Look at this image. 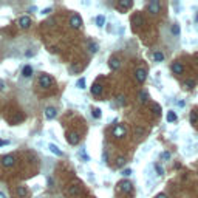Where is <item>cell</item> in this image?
<instances>
[{"mask_svg":"<svg viewBox=\"0 0 198 198\" xmlns=\"http://www.w3.org/2000/svg\"><path fill=\"white\" fill-rule=\"evenodd\" d=\"M147 9H149V12L152 16H156L161 11V2H160V0H152V2H149Z\"/></svg>","mask_w":198,"mask_h":198,"instance_id":"1","label":"cell"},{"mask_svg":"<svg viewBox=\"0 0 198 198\" xmlns=\"http://www.w3.org/2000/svg\"><path fill=\"white\" fill-rule=\"evenodd\" d=\"M112 133H113V136H115L116 139H121V138H124V136H125L127 130H125V127L122 125V124H116V125L113 127Z\"/></svg>","mask_w":198,"mask_h":198,"instance_id":"2","label":"cell"},{"mask_svg":"<svg viewBox=\"0 0 198 198\" xmlns=\"http://www.w3.org/2000/svg\"><path fill=\"white\" fill-rule=\"evenodd\" d=\"M53 84V79L51 76H48V74H40V78H39V85L42 87V88H50Z\"/></svg>","mask_w":198,"mask_h":198,"instance_id":"3","label":"cell"},{"mask_svg":"<svg viewBox=\"0 0 198 198\" xmlns=\"http://www.w3.org/2000/svg\"><path fill=\"white\" fill-rule=\"evenodd\" d=\"M70 26H71V28H74V30H78V28L82 26V19H81L79 14H73L70 17Z\"/></svg>","mask_w":198,"mask_h":198,"instance_id":"4","label":"cell"},{"mask_svg":"<svg viewBox=\"0 0 198 198\" xmlns=\"http://www.w3.org/2000/svg\"><path fill=\"white\" fill-rule=\"evenodd\" d=\"M135 78H136V81H138L139 84H142V82L146 81V78H147V71L144 70V68H136Z\"/></svg>","mask_w":198,"mask_h":198,"instance_id":"5","label":"cell"},{"mask_svg":"<svg viewBox=\"0 0 198 198\" xmlns=\"http://www.w3.org/2000/svg\"><path fill=\"white\" fill-rule=\"evenodd\" d=\"M14 162H16V156H14V155H5L3 158H2V164H3L5 167L14 166Z\"/></svg>","mask_w":198,"mask_h":198,"instance_id":"6","label":"cell"},{"mask_svg":"<svg viewBox=\"0 0 198 198\" xmlns=\"http://www.w3.org/2000/svg\"><path fill=\"white\" fill-rule=\"evenodd\" d=\"M19 26L22 30H28L30 26H31V19L28 16H23V17H20L19 19Z\"/></svg>","mask_w":198,"mask_h":198,"instance_id":"7","label":"cell"},{"mask_svg":"<svg viewBox=\"0 0 198 198\" xmlns=\"http://www.w3.org/2000/svg\"><path fill=\"white\" fill-rule=\"evenodd\" d=\"M67 141L70 142L71 146H76L78 142H79V135L76 132H70V133L67 135Z\"/></svg>","mask_w":198,"mask_h":198,"instance_id":"8","label":"cell"},{"mask_svg":"<svg viewBox=\"0 0 198 198\" xmlns=\"http://www.w3.org/2000/svg\"><path fill=\"white\" fill-rule=\"evenodd\" d=\"M44 113H45L46 119H54V118H56V115H57V110L54 107H46Z\"/></svg>","mask_w":198,"mask_h":198,"instance_id":"9","label":"cell"},{"mask_svg":"<svg viewBox=\"0 0 198 198\" xmlns=\"http://www.w3.org/2000/svg\"><path fill=\"white\" fill-rule=\"evenodd\" d=\"M119 186H121V190H122L124 194H130V192H132V189H133V186H132V183H130V181H122Z\"/></svg>","mask_w":198,"mask_h":198,"instance_id":"10","label":"cell"},{"mask_svg":"<svg viewBox=\"0 0 198 198\" xmlns=\"http://www.w3.org/2000/svg\"><path fill=\"white\" fill-rule=\"evenodd\" d=\"M133 6V2L132 0H119L118 2V8L119 9H128Z\"/></svg>","mask_w":198,"mask_h":198,"instance_id":"11","label":"cell"},{"mask_svg":"<svg viewBox=\"0 0 198 198\" xmlns=\"http://www.w3.org/2000/svg\"><path fill=\"white\" fill-rule=\"evenodd\" d=\"M132 23L135 26H142V25H144V17H142L141 14H135L132 17Z\"/></svg>","mask_w":198,"mask_h":198,"instance_id":"12","label":"cell"},{"mask_svg":"<svg viewBox=\"0 0 198 198\" xmlns=\"http://www.w3.org/2000/svg\"><path fill=\"white\" fill-rule=\"evenodd\" d=\"M172 71H173L175 74H183V71H184L183 64H181V62H173V64H172Z\"/></svg>","mask_w":198,"mask_h":198,"instance_id":"13","label":"cell"},{"mask_svg":"<svg viewBox=\"0 0 198 198\" xmlns=\"http://www.w3.org/2000/svg\"><path fill=\"white\" fill-rule=\"evenodd\" d=\"M108 65H110L112 70H118V68L121 67V60L118 57H112L110 60H108Z\"/></svg>","mask_w":198,"mask_h":198,"instance_id":"14","label":"cell"},{"mask_svg":"<svg viewBox=\"0 0 198 198\" xmlns=\"http://www.w3.org/2000/svg\"><path fill=\"white\" fill-rule=\"evenodd\" d=\"M68 194L71 197H78V195H81V187L76 186V184H73V186H70V189H68Z\"/></svg>","mask_w":198,"mask_h":198,"instance_id":"15","label":"cell"},{"mask_svg":"<svg viewBox=\"0 0 198 198\" xmlns=\"http://www.w3.org/2000/svg\"><path fill=\"white\" fill-rule=\"evenodd\" d=\"M48 149H50V152H51V153H54L56 156H62V155H64V152H62V150H60L56 144H50V146H48Z\"/></svg>","mask_w":198,"mask_h":198,"instance_id":"16","label":"cell"},{"mask_svg":"<svg viewBox=\"0 0 198 198\" xmlns=\"http://www.w3.org/2000/svg\"><path fill=\"white\" fill-rule=\"evenodd\" d=\"M91 94H94V96L102 94V85L101 84H93L91 85Z\"/></svg>","mask_w":198,"mask_h":198,"instance_id":"17","label":"cell"},{"mask_svg":"<svg viewBox=\"0 0 198 198\" xmlns=\"http://www.w3.org/2000/svg\"><path fill=\"white\" fill-rule=\"evenodd\" d=\"M22 76H23V78H31V76H33V67H31V65H25V67H23Z\"/></svg>","mask_w":198,"mask_h":198,"instance_id":"18","label":"cell"},{"mask_svg":"<svg viewBox=\"0 0 198 198\" xmlns=\"http://www.w3.org/2000/svg\"><path fill=\"white\" fill-rule=\"evenodd\" d=\"M153 59H155V62H162V60H164V53L155 51L153 53Z\"/></svg>","mask_w":198,"mask_h":198,"instance_id":"19","label":"cell"},{"mask_svg":"<svg viewBox=\"0 0 198 198\" xmlns=\"http://www.w3.org/2000/svg\"><path fill=\"white\" fill-rule=\"evenodd\" d=\"M170 31H172L173 36H180V33H181L180 25H178V23H173V25H172V28H170Z\"/></svg>","mask_w":198,"mask_h":198,"instance_id":"20","label":"cell"},{"mask_svg":"<svg viewBox=\"0 0 198 198\" xmlns=\"http://www.w3.org/2000/svg\"><path fill=\"white\" fill-rule=\"evenodd\" d=\"M96 25L99 26V28H102V26H104V25H105V17H104V16H102V14L96 17Z\"/></svg>","mask_w":198,"mask_h":198,"instance_id":"21","label":"cell"},{"mask_svg":"<svg viewBox=\"0 0 198 198\" xmlns=\"http://www.w3.org/2000/svg\"><path fill=\"white\" fill-rule=\"evenodd\" d=\"M91 116L94 119H99L101 116H102V112H101V108H93L91 110Z\"/></svg>","mask_w":198,"mask_h":198,"instance_id":"22","label":"cell"},{"mask_svg":"<svg viewBox=\"0 0 198 198\" xmlns=\"http://www.w3.org/2000/svg\"><path fill=\"white\" fill-rule=\"evenodd\" d=\"M139 101L142 102V104H146V102L149 101V93L147 91H141L139 93Z\"/></svg>","mask_w":198,"mask_h":198,"instance_id":"23","label":"cell"},{"mask_svg":"<svg viewBox=\"0 0 198 198\" xmlns=\"http://www.w3.org/2000/svg\"><path fill=\"white\" fill-rule=\"evenodd\" d=\"M26 194H28L26 187H23V186H19V187H17V195H19V197H26Z\"/></svg>","mask_w":198,"mask_h":198,"instance_id":"24","label":"cell"},{"mask_svg":"<svg viewBox=\"0 0 198 198\" xmlns=\"http://www.w3.org/2000/svg\"><path fill=\"white\" fill-rule=\"evenodd\" d=\"M133 133H135V136H138V138H141V136H144L146 130H144V128H142V127H136Z\"/></svg>","mask_w":198,"mask_h":198,"instance_id":"25","label":"cell"},{"mask_svg":"<svg viewBox=\"0 0 198 198\" xmlns=\"http://www.w3.org/2000/svg\"><path fill=\"white\" fill-rule=\"evenodd\" d=\"M176 121V113L175 112H169L167 113V122H175Z\"/></svg>","mask_w":198,"mask_h":198,"instance_id":"26","label":"cell"},{"mask_svg":"<svg viewBox=\"0 0 198 198\" xmlns=\"http://www.w3.org/2000/svg\"><path fill=\"white\" fill-rule=\"evenodd\" d=\"M116 102H118L119 105H125V96L124 94H118V96H116Z\"/></svg>","mask_w":198,"mask_h":198,"instance_id":"27","label":"cell"},{"mask_svg":"<svg viewBox=\"0 0 198 198\" xmlns=\"http://www.w3.org/2000/svg\"><path fill=\"white\" fill-rule=\"evenodd\" d=\"M76 87L81 88V90H84V88H85V79H84V78H81L78 82H76Z\"/></svg>","mask_w":198,"mask_h":198,"instance_id":"28","label":"cell"},{"mask_svg":"<svg viewBox=\"0 0 198 198\" xmlns=\"http://www.w3.org/2000/svg\"><path fill=\"white\" fill-rule=\"evenodd\" d=\"M152 110H153L155 115H161V105L160 104H153L152 105Z\"/></svg>","mask_w":198,"mask_h":198,"instance_id":"29","label":"cell"},{"mask_svg":"<svg viewBox=\"0 0 198 198\" xmlns=\"http://www.w3.org/2000/svg\"><path fill=\"white\" fill-rule=\"evenodd\" d=\"M88 50H90V53H96L98 51V45L94 42H90L88 44Z\"/></svg>","mask_w":198,"mask_h":198,"instance_id":"30","label":"cell"},{"mask_svg":"<svg viewBox=\"0 0 198 198\" xmlns=\"http://www.w3.org/2000/svg\"><path fill=\"white\" fill-rule=\"evenodd\" d=\"M197 121H198V115L197 112H192L190 113V124H197Z\"/></svg>","mask_w":198,"mask_h":198,"instance_id":"31","label":"cell"},{"mask_svg":"<svg viewBox=\"0 0 198 198\" xmlns=\"http://www.w3.org/2000/svg\"><path fill=\"white\" fill-rule=\"evenodd\" d=\"M124 162H125V158H124V156H118V160H116V166H118V167H122V166H124Z\"/></svg>","mask_w":198,"mask_h":198,"instance_id":"32","label":"cell"},{"mask_svg":"<svg viewBox=\"0 0 198 198\" xmlns=\"http://www.w3.org/2000/svg\"><path fill=\"white\" fill-rule=\"evenodd\" d=\"M184 87H187V88H194V87H195V81H192V79L186 81V82H184Z\"/></svg>","mask_w":198,"mask_h":198,"instance_id":"33","label":"cell"},{"mask_svg":"<svg viewBox=\"0 0 198 198\" xmlns=\"http://www.w3.org/2000/svg\"><path fill=\"white\" fill-rule=\"evenodd\" d=\"M155 169H156V175H162V173H164V169H162L160 164H155Z\"/></svg>","mask_w":198,"mask_h":198,"instance_id":"34","label":"cell"},{"mask_svg":"<svg viewBox=\"0 0 198 198\" xmlns=\"http://www.w3.org/2000/svg\"><path fill=\"white\" fill-rule=\"evenodd\" d=\"M81 156H82V158H84V161H90V156H88V155L85 153V150H84V149L81 150Z\"/></svg>","mask_w":198,"mask_h":198,"instance_id":"35","label":"cell"},{"mask_svg":"<svg viewBox=\"0 0 198 198\" xmlns=\"http://www.w3.org/2000/svg\"><path fill=\"white\" fill-rule=\"evenodd\" d=\"M161 158L167 161V160L170 158V153H169V152H162V153H161Z\"/></svg>","mask_w":198,"mask_h":198,"instance_id":"36","label":"cell"},{"mask_svg":"<svg viewBox=\"0 0 198 198\" xmlns=\"http://www.w3.org/2000/svg\"><path fill=\"white\" fill-rule=\"evenodd\" d=\"M122 175H124V176H130V175H132V169H125Z\"/></svg>","mask_w":198,"mask_h":198,"instance_id":"37","label":"cell"},{"mask_svg":"<svg viewBox=\"0 0 198 198\" xmlns=\"http://www.w3.org/2000/svg\"><path fill=\"white\" fill-rule=\"evenodd\" d=\"M6 144H9L8 139H6V141H5V139H0V147H2V146H6Z\"/></svg>","mask_w":198,"mask_h":198,"instance_id":"38","label":"cell"},{"mask_svg":"<svg viewBox=\"0 0 198 198\" xmlns=\"http://www.w3.org/2000/svg\"><path fill=\"white\" fill-rule=\"evenodd\" d=\"M50 12H51V8H46V9L42 11V14H50Z\"/></svg>","mask_w":198,"mask_h":198,"instance_id":"39","label":"cell"},{"mask_svg":"<svg viewBox=\"0 0 198 198\" xmlns=\"http://www.w3.org/2000/svg\"><path fill=\"white\" fill-rule=\"evenodd\" d=\"M3 88H5V82H3V81H0V91H2Z\"/></svg>","mask_w":198,"mask_h":198,"instance_id":"40","label":"cell"},{"mask_svg":"<svg viewBox=\"0 0 198 198\" xmlns=\"http://www.w3.org/2000/svg\"><path fill=\"white\" fill-rule=\"evenodd\" d=\"M156 198H167L166 194H160V195H156Z\"/></svg>","mask_w":198,"mask_h":198,"instance_id":"41","label":"cell"},{"mask_svg":"<svg viewBox=\"0 0 198 198\" xmlns=\"http://www.w3.org/2000/svg\"><path fill=\"white\" fill-rule=\"evenodd\" d=\"M0 198H6V195H5V194L2 192V190H0Z\"/></svg>","mask_w":198,"mask_h":198,"instance_id":"42","label":"cell"},{"mask_svg":"<svg viewBox=\"0 0 198 198\" xmlns=\"http://www.w3.org/2000/svg\"><path fill=\"white\" fill-rule=\"evenodd\" d=\"M195 22H198V12H197V16H195Z\"/></svg>","mask_w":198,"mask_h":198,"instance_id":"43","label":"cell"},{"mask_svg":"<svg viewBox=\"0 0 198 198\" xmlns=\"http://www.w3.org/2000/svg\"><path fill=\"white\" fill-rule=\"evenodd\" d=\"M197 59H198V56H197Z\"/></svg>","mask_w":198,"mask_h":198,"instance_id":"44","label":"cell"}]
</instances>
